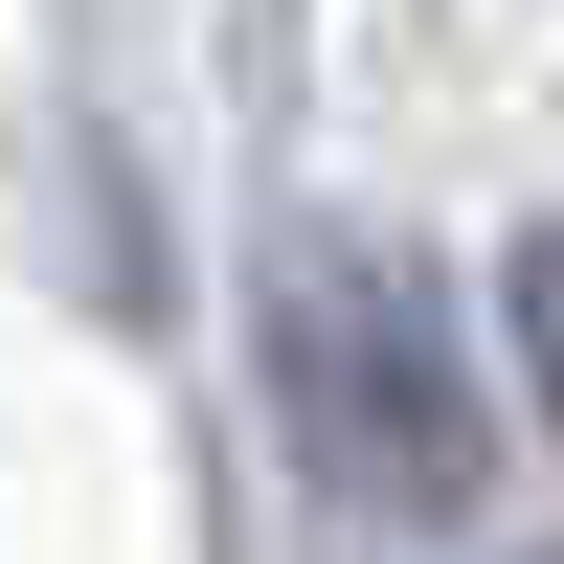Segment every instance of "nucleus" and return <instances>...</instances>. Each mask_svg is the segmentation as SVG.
<instances>
[{
    "label": "nucleus",
    "mask_w": 564,
    "mask_h": 564,
    "mask_svg": "<svg viewBox=\"0 0 564 564\" xmlns=\"http://www.w3.org/2000/svg\"><path fill=\"white\" fill-rule=\"evenodd\" d=\"M294 430L339 452L384 520H452V497H475V361H452V316L406 294L384 249L294 271Z\"/></svg>",
    "instance_id": "nucleus-1"
},
{
    "label": "nucleus",
    "mask_w": 564,
    "mask_h": 564,
    "mask_svg": "<svg viewBox=\"0 0 564 564\" xmlns=\"http://www.w3.org/2000/svg\"><path fill=\"white\" fill-rule=\"evenodd\" d=\"M520 339H542V406H564V226L520 249Z\"/></svg>",
    "instance_id": "nucleus-2"
}]
</instances>
